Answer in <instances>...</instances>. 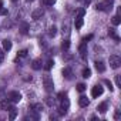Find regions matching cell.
Masks as SVG:
<instances>
[{
	"label": "cell",
	"instance_id": "1",
	"mask_svg": "<svg viewBox=\"0 0 121 121\" xmlns=\"http://www.w3.org/2000/svg\"><path fill=\"white\" fill-rule=\"evenodd\" d=\"M43 86H44V88H46V91H53V88H54V83H53V78L50 77V76H44L43 77Z\"/></svg>",
	"mask_w": 121,
	"mask_h": 121
},
{
	"label": "cell",
	"instance_id": "2",
	"mask_svg": "<svg viewBox=\"0 0 121 121\" xmlns=\"http://www.w3.org/2000/svg\"><path fill=\"white\" fill-rule=\"evenodd\" d=\"M108 63H110V67L111 69H118L121 66V58L118 56H110Z\"/></svg>",
	"mask_w": 121,
	"mask_h": 121
},
{
	"label": "cell",
	"instance_id": "3",
	"mask_svg": "<svg viewBox=\"0 0 121 121\" xmlns=\"http://www.w3.org/2000/svg\"><path fill=\"white\" fill-rule=\"evenodd\" d=\"M7 100H9L10 103L16 104V103H19V101L22 100V94H20L19 91H10L9 95H7Z\"/></svg>",
	"mask_w": 121,
	"mask_h": 121
},
{
	"label": "cell",
	"instance_id": "4",
	"mask_svg": "<svg viewBox=\"0 0 121 121\" xmlns=\"http://www.w3.org/2000/svg\"><path fill=\"white\" fill-rule=\"evenodd\" d=\"M103 93H104V88H103L100 84H98V86H94V87L91 88V97H93V98H98Z\"/></svg>",
	"mask_w": 121,
	"mask_h": 121
},
{
	"label": "cell",
	"instance_id": "5",
	"mask_svg": "<svg viewBox=\"0 0 121 121\" xmlns=\"http://www.w3.org/2000/svg\"><path fill=\"white\" fill-rule=\"evenodd\" d=\"M78 53H80V56H81L83 58L87 57V43H86V41H83V43L78 46Z\"/></svg>",
	"mask_w": 121,
	"mask_h": 121
},
{
	"label": "cell",
	"instance_id": "6",
	"mask_svg": "<svg viewBox=\"0 0 121 121\" xmlns=\"http://www.w3.org/2000/svg\"><path fill=\"white\" fill-rule=\"evenodd\" d=\"M90 104V101H88V98L86 97V95H81L80 98H78V105L80 107H87Z\"/></svg>",
	"mask_w": 121,
	"mask_h": 121
},
{
	"label": "cell",
	"instance_id": "7",
	"mask_svg": "<svg viewBox=\"0 0 121 121\" xmlns=\"http://www.w3.org/2000/svg\"><path fill=\"white\" fill-rule=\"evenodd\" d=\"M7 111H9V120H14L17 117V110L14 107H9Z\"/></svg>",
	"mask_w": 121,
	"mask_h": 121
},
{
	"label": "cell",
	"instance_id": "8",
	"mask_svg": "<svg viewBox=\"0 0 121 121\" xmlns=\"http://www.w3.org/2000/svg\"><path fill=\"white\" fill-rule=\"evenodd\" d=\"M95 70H97L98 73H104V71H105L104 63H103V61H95Z\"/></svg>",
	"mask_w": 121,
	"mask_h": 121
},
{
	"label": "cell",
	"instance_id": "9",
	"mask_svg": "<svg viewBox=\"0 0 121 121\" xmlns=\"http://www.w3.org/2000/svg\"><path fill=\"white\" fill-rule=\"evenodd\" d=\"M31 67H33V70H40L41 69V60L36 58L34 61H33V64H31Z\"/></svg>",
	"mask_w": 121,
	"mask_h": 121
},
{
	"label": "cell",
	"instance_id": "10",
	"mask_svg": "<svg viewBox=\"0 0 121 121\" xmlns=\"http://www.w3.org/2000/svg\"><path fill=\"white\" fill-rule=\"evenodd\" d=\"M63 76H64V77H66L67 80H71V78H73V73H71V70H70L69 67L63 70Z\"/></svg>",
	"mask_w": 121,
	"mask_h": 121
},
{
	"label": "cell",
	"instance_id": "11",
	"mask_svg": "<svg viewBox=\"0 0 121 121\" xmlns=\"http://www.w3.org/2000/svg\"><path fill=\"white\" fill-rule=\"evenodd\" d=\"M41 16H43V10H41V9H40V10H36V12H33V14H31V17H33L34 20H39Z\"/></svg>",
	"mask_w": 121,
	"mask_h": 121
},
{
	"label": "cell",
	"instance_id": "12",
	"mask_svg": "<svg viewBox=\"0 0 121 121\" xmlns=\"http://www.w3.org/2000/svg\"><path fill=\"white\" fill-rule=\"evenodd\" d=\"M107 108H108V104H107V103H101V104L97 107V110H98L100 112H103V114L107 111Z\"/></svg>",
	"mask_w": 121,
	"mask_h": 121
},
{
	"label": "cell",
	"instance_id": "13",
	"mask_svg": "<svg viewBox=\"0 0 121 121\" xmlns=\"http://www.w3.org/2000/svg\"><path fill=\"white\" fill-rule=\"evenodd\" d=\"M83 24H84L83 19H80V17H76V22H74V26H76V29H81V27H83Z\"/></svg>",
	"mask_w": 121,
	"mask_h": 121
},
{
	"label": "cell",
	"instance_id": "14",
	"mask_svg": "<svg viewBox=\"0 0 121 121\" xmlns=\"http://www.w3.org/2000/svg\"><path fill=\"white\" fill-rule=\"evenodd\" d=\"M3 48H4L6 51H9V50L12 48V41H10V40H7V39H6V40H3Z\"/></svg>",
	"mask_w": 121,
	"mask_h": 121
},
{
	"label": "cell",
	"instance_id": "15",
	"mask_svg": "<svg viewBox=\"0 0 121 121\" xmlns=\"http://www.w3.org/2000/svg\"><path fill=\"white\" fill-rule=\"evenodd\" d=\"M111 22H112V24L114 26H118L120 23H121V19H120V14H115L112 19H111Z\"/></svg>",
	"mask_w": 121,
	"mask_h": 121
},
{
	"label": "cell",
	"instance_id": "16",
	"mask_svg": "<svg viewBox=\"0 0 121 121\" xmlns=\"http://www.w3.org/2000/svg\"><path fill=\"white\" fill-rule=\"evenodd\" d=\"M56 34H57V27H56V26H51L50 30H48V36H50V37H54Z\"/></svg>",
	"mask_w": 121,
	"mask_h": 121
},
{
	"label": "cell",
	"instance_id": "17",
	"mask_svg": "<svg viewBox=\"0 0 121 121\" xmlns=\"http://www.w3.org/2000/svg\"><path fill=\"white\" fill-rule=\"evenodd\" d=\"M90 76H91V70H90L88 67H86V69L83 70V77H84V78H88Z\"/></svg>",
	"mask_w": 121,
	"mask_h": 121
},
{
	"label": "cell",
	"instance_id": "18",
	"mask_svg": "<svg viewBox=\"0 0 121 121\" xmlns=\"http://www.w3.org/2000/svg\"><path fill=\"white\" fill-rule=\"evenodd\" d=\"M54 66V61H53V60H48V61L46 63V66H44V69L48 71V70H51V67Z\"/></svg>",
	"mask_w": 121,
	"mask_h": 121
},
{
	"label": "cell",
	"instance_id": "19",
	"mask_svg": "<svg viewBox=\"0 0 121 121\" xmlns=\"http://www.w3.org/2000/svg\"><path fill=\"white\" fill-rule=\"evenodd\" d=\"M61 47H63V50H69V47H70V40H64V41L61 43Z\"/></svg>",
	"mask_w": 121,
	"mask_h": 121
},
{
	"label": "cell",
	"instance_id": "20",
	"mask_svg": "<svg viewBox=\"0 0 121 121\" xmlns=\"http://www.w3.org/2000/svg\"><path fill=\"white\" fill-rule=\"evenodd\" d=\"M27 56V50H22V51H19V54H17V58H24Z\"/></svg>",
	"mask_w": 121,
	"mask_h": 121
},
{
	"label": "cell",
	"instance_id": "21",
	"mask_svg": "<svg viewBox=\"0 0 121 121\" xmlns=\"http://www.w3.org/2000/svg\"><path fill=\"white\" fill-rule=\"evenodd\" d=\"M104 84H105V86L110 88V91H112V90H114V87H112V83H111L110 80H104Z\"/></svg>",
	"mask_w": 121,
	"mask_h": 121
},
{
	"label": "cell",
	"instance_id": "22",
	"mask_svg": "<svg viewBox=\"0 0 121 121\" xmlns=\"http://www.w3.org/2000/svg\"><path fill=\"white\" fill-rule=\"evenodd\" d=\"M86 90V84H83V83H80V84H77V91H80V93H83Z\"/></svg>",
	"mask_w": 121,
	"mask_h": 121
},
{
	"label": "cell",
	"instance_id": "23",
	"mask_svg": "<svg viewBox=\"0 0 121 121\" xmlns=\"http://www.w3.org/2000/svg\"><path fill=\"white\" fill-rule=\"evenodd\" d=\"M31 108H33L34 111H41V108H43V107H41V104H33V105H31Z\"/></svg>",
	"mask_w": 121,
	"mask_h": 121
},
{
	"label": "cell",
	"instance_id": "24",
	"mask_svg": "<svg viewBox=\"0 0 121 121\" xmlns=\"http://www.w3.org/2000/svg\"><path fill=\"white\" fill-rule=\"evenodd\" d=\"M43 3H44L46 6H53V4L56 3V0H43Z\"/></svg>",
	"mask_w": 121,
	"mask_h": 121
},
{
	"label": "cell",
	"instance_id": "25",
	"mask_svg": "<svg viewBox=\"0 0 121 121\" xmlns=\"http://www.w3.org/2000/svg\"><path fill=\"white\" fill-rule=\"evenodd\" d=\"M84 14H86V10H84V9H80V10H78V13H77V17L83 19V17H84Z\"/></svg>",
	"mask_w": 121,
	"mask_h": 121
},
{
	"label": "cell",
	"instance_id": "26",
	"mask_svg": "<svg viewBox=\"0 0 121 121\" xmlns=\"http://www.w3.org/2000/svg\"><path fill=\"white\" fill-rule=\"evenodd\" d=\"M0 14H2V16H7V14H9V10L2 7V9H0Z\"/></svg>",
	"mask_w": 121,
	"mask_h": 121
},
{
	"label": "cell",
	"instance_id": "27",
	"mask_svg": "<svg viewBox=\"0 0 121 121\" xmlns=\"http://www.w3.org/2000/svg\"><path fill=\"white\" fill-rule=\"evenodd\" d=\"M3 60H4V51H3L2 48H0V64L3 63Z\"/></svg>",
	"mask_w": 121,
	"mask_h": 121
},
{
	"label": "cell",
	"instance_id": "28",
	"mask_svg": "<svg viewBox=\"0 0 121 121\" xmlns=\"http://www.w3.org/2000/svg\"><path fill=\"white\" fill-rule=\"evenodd\" d=\"M115 84H117V87L121 86V78H120V76H115Z\"/></svg>",
	"mask_w": 121,
	"mask_h": 121
},
{
	"label": "cell",
	"instance_id": "29",
	"mask_svg": "<svg viewBox=\"0 0 121 121\" xmlns=\"http://www.w3.org/2000/svg\"><path fill=\"white\" fill-rule=\"evenodd\" d=\"M91 39H93V34H88V36H86V37L83 39V41H86V43H87V40H91Z\"/></svg>",
	"mask_w": 121,
	"mask_h": 121
},
{
	"label": "cell",
	"instance_id": "30",
	"mask_svg": "<svg viewBox=\"0 0 121 121\" xmlns=\"http://www.w3.org/2000/svg\"><path fill=\"white\" fill-rule=\"evenodd\" d=\"M27 29H29V26L24 23V24H23V30H22V31H23V33H27Z\"/></svg>",
	"mask_w": 121,
	"mask_h": 121
},
{
	"label": "cell",
	"instance_id": "31",
	"mask_svg": "<svg viewBox=\"0 0 121 121\" xmlns=\"http://www.w3.org/2000/svg\"><path fill=\"white\" fill-rule=\"evenodd\" d=\"M114 118H115V120H118V118H120V111H118V110L115 111V114H114Z\"/></svg>",
	"mask_w": 121,
	"mask_h": 121
},
{
	"label": "cell",
	"instance_id": "32",
	"mask_svg": "<svg viewBox=\"0 0 121 121\" xmlns=\"http://www.w3.org/2000/svg\"><path fill=\"white\" fill-rule=\"evenodd\" d=\"M3 7V0H0V9Z\"/></svg>",
	"mask_w": 121,
	"mask_h": 121
},
{
	"label": "cell",
	"instance_id": "33",
	"mask_svg": "<svg viewBox=\"0 0 121 121\" xmlns=\"http://www.w3.org/2000/svg\"><path fill=\"white\" fill-rule=\"evenodd\" d=\"M12 2H13V3H16V2H17V0H12Z\"/></svg>",
	"mask_w": 121,
	"mask_h": 121
},
{
	"label": "cell",
	"instance_id": "34",
	"mask_svg": "<svg viewBox=\"0 0 121 121\" xmlns=\"http://www.w3.org/2000/svg\"><path fill=\"white\" fill-rule=\"evenodd\" d=\"M27 2H34V0H27Z\"/></svg>",
	"mask_w": 121,
	"mask_h": 121
}]
</instances>
